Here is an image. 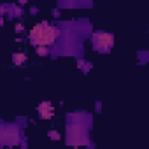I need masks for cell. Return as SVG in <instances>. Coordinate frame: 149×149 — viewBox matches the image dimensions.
Here are the masks:
<instances>
[{
	"label": "cell",
	"instance_id": "1",
	"mask_svg": "<svg viewBox=\"0 0 149 149\" xmlns=\"http://www.w3.org/2000/svg\"><path fill=\"white\" fill-rule=\"evenodd\" d=\"M58 37V30L54 26H51L49 23L42 21L39 25H35L30 30V40L35 47H42V46H51Z\"/></svg>",
	"mask_w": 149,
	"mask_h": 149
},
{
	"label": "cell",
	"instance_id": "4",
	"mask_svg": "<svg viewBox=\"0 0 149 149\" xmlns=\"http://www.w3.org/2000/svg\"><path fill=\"white\" fill-rule=\"evenodd\" d=\"M25 60H26V58H25L23 53H16V54H14V63H16V65H21V61H25Z\"/></svg>",
	"mask_w": 149,
	"mask_h": 149
},
{
	"label": "cell",
	"instance_id": "3",
	"mask_svg": "<svg viewBox=\"0 0 149 149\" xmlns=\"http://www.w3.org/2000/svg\"><path fill=\"white\" fill-rule=\"evenodd\" d=\"M39 112H40V118H42V119H47V118L53 116V107H51L47 102H44V104L39 105Z\"/></svg>",
	"mask_w": 149,
	"mask_h": 149
},
{
	"label": "cell",
	"instance_id": "2",
	"mask_svg": "<svg viewBox=\"0 0 149 149\" xmlns=\"http://www.w3.org/2000/svg\"><path fill=\"white\" fill-rule=\"evenodd\" d=\"M112 42H114V39H112L111 33H98L95 37V46L98 49H104V51L109 49V47H112Z\"/></svg>",
	"mask_w": 149,
	"mask_h": 149
}]
</instances>
